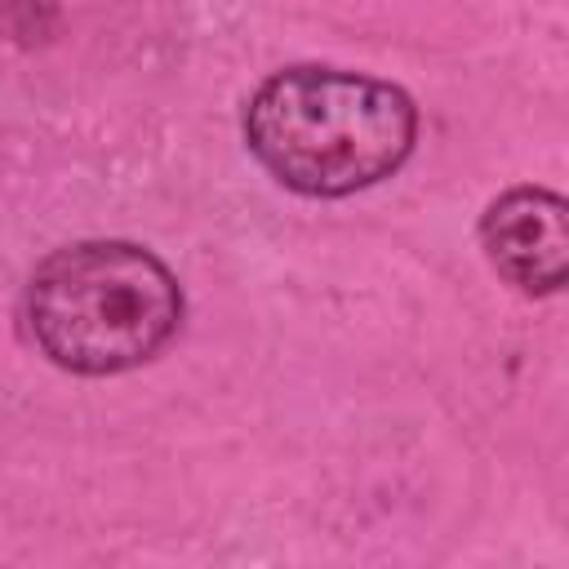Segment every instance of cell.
Wrapping results in <instances>:
<instances>
[{
	"label": "cell",
	"instance_id": "obj_1",
	"mask_svg": "<svg viewBox=\"0 0 569 569\" xmlns=\"http://www.w3.org/2000/svg\"><path fill=\"white\" fill-rule=\"evenodd\" d=\"M418 138V107L391 80L338 67H289L258 84L244 142L302 196H351L391 178Z\"/></svg>",
	"mask_w": 569,
	"mask_h": 569
},
{
	"label": "cell",
	"instance_id": "obj_3",
	"mask_svg": "<svg viewBox=\"0 0 569 569\" xmlns=\"http://www.w3.org/2000/svg\"><path fill=\"white\" fill-rule=\"evenodd\" d=\"M480 244L520 293H560L569 276V204L547 187H511L485 209Z\"/></svg>",
	"mask_w": 569,
	"mask_h": 569
},
{
	"label": "cell",
	"instance_id": "obj_2",
	"mask_svg": "<svg viewBox=\"0 0 569 569\" xmlns=\"http://www.w3.org/2000/svg\"><path fill=\"white\" fill-rule=\"evenodd\" d=\"M22 316L58 369L102 378L151 360L178 333L182 289L151 249L89 240L36 267Z\"/></svg>",
	"mask_w": 569,
	"mask_h": 569
}]
</instances>
